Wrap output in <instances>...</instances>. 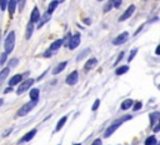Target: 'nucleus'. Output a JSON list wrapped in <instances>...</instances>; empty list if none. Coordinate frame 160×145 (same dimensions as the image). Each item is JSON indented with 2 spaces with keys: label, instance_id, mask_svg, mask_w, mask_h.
<instances>
[{
  "label": "nucleus",
  "instance_id": "nucleus-1",
  "mask_svg": "<svg viewBox=\"0 0 160 145\" xmlns=\"http://www.w3.org/2000/svg\"><path fill=\"white\" fill-rule=\"evenodd\" d=\"M131 118H132L131 115H124V116H121L120 119L115 120L112 124H110V125L106 128V130H105V132H104V138H109L110 135H112L114 131L118 130V128H120L121 124H122L124 121H126V120H131Z\"/></svg>",
  "mask_w": 160,
  "mask_h": 145
},
{
  "label": "nucleus",
  "instance_id": "nucleus-2",
  "mask_svg": "<svg viewBox=\"0 0 160 145\" xmlns=\"http://www.w3.org/2000/svg\"><path fill=\"white\" fill-rule=\"evenodd\" d=\"M15 39H16L15 31L11 30V31L6 35V38H5V40H4V49H5V52H6V54H10V52L14 50V48H15Z\"/></svg>",
  "mask_w": 160,
  "mask_h": 145
},
{
  "label": "nucleus",
  "instance_id": "nucleus-3",
  "mask_svg": "<svg viewBox=\"0 0 160 145\" xmlns=\"http://www.w3.org/2000/svg\"><path fill=\"white\" fill-rule=\"evenodd\" d=\"M35 84V79L32 78H28L25 80H22L19 85H18V89H16V94L18 95H21L24 92H26L29 89H31V86Z\"/></svg>",
  "mask_w": 160,
  "mask_h": 145
},
{
  "label": "nucleus",
  "instance_id": "nucleus-4",
  "mask_svg": "<svg viewBox=\"0 0 160 145\" xmlns=\"http://www.w3.org/2000/svg\"><path fill=\"white\" fill-rule=\"evenodd\" d=\"M36 105H38V101H32V100H30L29 102H25L24 105H21V106L18 109L16 115H18V116H25V115H28V114H29Z\"/></svg>",
  "mask_w": 160,
  "mask_h": 145
},
{
  "label": "nucleus",
  "instance_id": "nucleus-5",
  "mask_svg": "<svg viewBox=\"0 0 160 145\" xmlns=\"http://www.w3.org/2000/svg\"><path fill=\"white\" fill-rule=\"evenodd\" d=\"M80 41H81V34H80V32H75V34L70 35L66 46H68L70 50H74V49H76V48L80 45Z\"/></svg>",
  "mask_w": 160,
  "mask_h": 145
},
{
  "label": "nucleus",
  "instance_id": "nucleus-6",
  "mask_svg": "<svg viewBox=\"0 0 160 145\" xmlns=\"http://www.w3.org/2000/svg\"><path fill=\"white\" fill-rule=\"evenodd\" d=\"M28 74H29V71H25L24 74H15V75H12V76L10 78V80H9L8 85H9V86H11V88L18 86V85L24 80V76H26Z\"/></svg>",
  "mask_w": 160,
  "mask_h": 145
},
{
  "label": "nucleus",
  "instance_id": "nucleus-7",
  "mask_svg": "<svg viewBox=\"0 0 160 145\" xmlns=\"http://www.w3.org/2000/svg\"><path fill=\"white\" fill-rule=\"evenodd\" d=\"M128 39H129V32H128V31H122V32H120V34L112 40V45H115V46L121 45V44L126 42Z\"/></svg>",
  "mask_w": 160,
  "mask_h": 145
},
{
  "label": "nucleus",
  "instance_id": "nucleus-8",
  "mask_svg": "<svg viewBox=\"0 0 160 145\" xmlns=\"http://www.w3.org/2000/svg\"><path fill=\"white\" fill-rule=\"evenodd\" d=\"M78 80H79V71H78V70H74V71H71V72L66 76L65 82H66L68 85L72 86V85H75V84L78 82Z\"/></svg>",
  "mask_w": 160,
  "mask_h": 145
},
{
  "label": "nucleus",
  "instance_id": "nucleus-9",
  "mask_svg": "<svg viewBox=\"0 0 160 145\" xmlns=\"http://www.w3.org/2000/svg\"><path fill=\"white\" fill-rule=\"evenodd\" d=\"M134 11H135V5H129V6L126 8V10L120 15V18H119V22L128 20V19L134 14Z\"/></svg>",
  "mask_w": 160,
  "mask_h": 145
},
{
  "label": "nucleus",
  "instance_id": "nucleus-10",
  "mask_svg": "<svg viewBox=\"0 0 160 145\" xmlns=\"http://www.w3.org/2000/svg\"><path fill=\"white\" fill-rule=\"evenodd\" d=\"M36 132H38V130L36 129H31L30 131H28L20 140H19V144H24V142H29L30 140H32L34 139V136L36 135Z\"/></svg>",
  "mask_w": 160,
  "mask_h": 145
},
{
  "label": "nucleus",
  "instance_id": "nucleus-11",
  "mask_svg": "<svg viewBox=\"0 0 160 145\" xmlns=\"http://www.w3.org/2000/svg\"><path fill=\"white\" fill-rule=\"evenodd\" d=\"M40 10H39V8L38 6H35L34 9H32V11H31V14H30V20H29V22H32L34 25L39 21V19H40Z\"/></svg>",
  "mask_w": 160,
  "mask_h": 145
},
{
  "label": "nucleus",
  "instance_id": "nucleus-12",
  "mask_svg": "<svg viewBox=\"0 0 160 145\" xmlns=\"http://www.w3.org/2000/svg\"><path fill=\"white\" fill-rule=\"evenodd\" d=\"M96 65H98V59H96V58H90V59H88L86 62L84 64V70H85V71H90V70H92Z\"/></svg>",
  "mask_w": 160,
  "mask_h": 145
},
{
  "label": "nucleus",
  "instance_id": "nucleus-13",
  "mask_svg": "<svg viewBox=\"0 0 160 145\" xmlns=\"http://www.w3.org/2000/svg\"><path fill=\"white\" fill-rule=\"evenodd\" d=\"M51 19V14H48V12H44L41 16H40V19H39V21L36 22V28L38 29H40V28H42L49 20Z\"/></svg>",
  "mask_w": 160,
  "mask_h": 145
},
{
  "label": "nucleus",
  "instance_id": "nucleus-14",
  "mask_svg": "<svg viewBox=\"0 0 160 145\" xmlns=\"http://www.w3.org/2000/svg\"><path fill=\"white\" fill-rule=\"evenodd\" d=\"M62 45H64V40H62V39H56L55 41H52V42L50 44V46H49V49H48V50H50V51L52 52V51L59 50Z\"/></svg>",
  "mask_w": 160,
  "mask_h": 145
},
{
  "label": "nucleus",
  "instance_id": "nucleus-15",
  "mask_svg": "<svg viewBox=\"0 0 160 145\" xmlns=\"http://www.w3.org/2000/svg\"><path fill=\"white\" fill-rule=\"evenodd\" d=\"M66 65H68V61H61V62H59V64H58V65H56V66L52 69L51 74H52V75H58V74L62 72V71L65 70Z\"/></svg>",
  "mask_w": 160,
  "mask_h": 145
},
{
  "label": "nucleus",
  "instance_id": "nucleus-16",
  "mask_svg": "<svg viewBox=\"0 0 160 145\" xmlns=\"http://www.w3.org/2000/svg\"><path fill=\"white\" fill-rule=\"evenodd\" d=\"M39 96H40V90L38 88H31L29 89V98L32 101H39Z\"/></svg>",
  "mask_w": 160,
  "mask_h": 145
},
{
  "label": "nucleus",
  "instance_id": "nucleus-17",
  "mask_svg": "<svg viewBox=\"0 0 160 145\" xmlns=\"http://www.w3.org/2000/svg\"><path fill=\"white\" fill-rule=\"evenodd\" d=\"M149 119H150V126L152 128L154 125H156L160 120V112L159 111H154V112H150L149 115Z\"/></svg>",
  "mask_w": 160,
  "mask_h": 145
},
{
  "label": "nucleus",
  "instance_id": "nucleus-18",
  "mask_svg": "<svg viewBox=\"0 0 160 145\" xmlns=\"http://www.w3.org/2000/svg\"><path fill=\"white\" fill-rule=\"evenodd\" d=\"M16 0H9L8 1V5H6V9L9 11V15L12 16L15 14V10H16Z\"/></svg>",
  "mask_w": 160,
  "mask_h": 145
},
{
  "label": "nucleus",
  "instance_id": "nucleus-19",
  "mask_svg": "<svg viewBox=\"0 0 160 145\" xmlns=\"http://www.w3.org/2000/svg\"><path fill=\"white\" fill-rule=\"evenodd\" d=\"M132 104H134V100H132V99H125V100L120 104V109H121L122 111H126V110L131 109Z\"/></svg>",
  "mask_w": 160,
  "mask_h": 145
},
{
  "label": "nucleus",
  "instance_id": "nucleus-20",
  "mask_svg": "<svg viewBox=\"0 0 160 145\" xmlns=\"http://www.w3.org/2000/svg\"><path fill=\"white\" fill-rule=\"evenodd\" d=\"M10 68H8V66H5V68H2L1 70H0V85L5 81V79L9 76V74H10Z\"/></svg>",
  "mask_w": 160,
  "mask_h": 145
},
{
  "label": "nucleus",
  "instance_id": "nucleus-21",
  "mask_svg": "<svg viewBox=\"0 0 160 145\" xmlns=\"http://www.w3.org/2000/svg\"><path fill=\"white\" fill-rule=\"evenodd\" d=\"M34 29H35V25H34L32 22H28V25H26V31H25V39H26V40H29V39L32 36Z\"/></svg>",
  "mask_w": 160,
  "mask_h": 145
},
{
  "label": "nucleus",
  "instance_id": "nucleus-22",
  "mask_svg": "<svg viewBox=\"0 0 160 145\" xmlns=\"http://www.w3.org/2000/svg\"><path fill=\"white\" fill-rule=\"evenodd\" d=\"M66 121H68V116L66 115H64L62 118H60L59 121H58V124H56V126H55V131H60L64 128V125H65Z\"/></svg>",
  "mask_w": 160,
  "mask_h": 145
},
{
  "label": "nucleus",
  "instance_id": "nucleus-23",
  "mask_svg": "<svg viewBox=\"0 0 160 145\" xmlns=\"http://www.w3.org/2000/svg\"><path fill=\"white\" fill-rule=\"evenodd\" d=\"M129 71V66L128 65H120L119 68H116V70H115V74L118 75V76H120V75H124V74H126Z\"/></svg>",
  "mask_w": 160,
  "mask_h": 145
},
{
  "label": "nucleus",
  "instance_id": "nucleus-24",
  "mask_svg": "<svg viewBox=\"0 0 160 145\" xmlns=\"http://www.w3.org/2000/svg\"><path fill=\"white\" fill-rule=\"evenodd\" d=\"M58 5H59V2H58L56 0H52V1H50V4L48 5L46 12H48V14H52V12L55 11V9L58 8Z\"/></svg>",
  "mask_w": 160,
  "mask_h": 145
},
{
  "label": "nucleus",
  "instance_id": "nucleus-25",
  "mask_svg": "<svg viewBox=\"0 0 160 145\" xmlns=\"http://www.w3.org/2000/svg\"><path fill=\"white\" fill-rule=\"evenodd\" d=\"M90 52H91V50H90L89 48L84 49V50H82V51H81V52H80V54L76 56V61H81V60H84V59H85V58H86V56H88Z\"/></svg>",
  "mask_w": 160,
  "mask_h": 145
},
{
  "label": "nucleus",
  "instance_id": "nucleus-26",
  "mask_svg": "<svg viewBox=\"0 0 160 145\" xmlns=\"http://www.w3.org/2000/svg\"><path fill=\"white\" fill-rule=\"evenodd\" d=\"M156 142H158L156 136H155V135H150V136H148V138L145 139L144 145H155Z\"/></svg>",
  "mask_w": 160,
  "mask_h": 145
},
{
  "label": "nucleus",
  "instance_id": "nucleus-27",
  "mask_svg": "<svg viewBox=\"0 0 160 145\" xmlns=\"http://www.w3.org/2000/svg\"><path fill=\"white\" fill-rule=\"evenodd\" d=\"M114 8V0H109L105 5H104V8H102V10H104V12H109L111 9Z\"/></svg>",
  "mask_w": 160,
  "mask_h": 145
},
{
  "label": "nucleus",
  "instance_id": "nucleus-28",
  "mask_svg": "<svg viewBox=\"0 0 160 145\" xmlns=\"http://www.w3.org/2000/svg\"><path fill=\"white\" fill-rule=\"evenodd\" d=\"M136 54H138V49H136V48H134V49L130 51L129 56H128V62H131V61L134 60V58L136 56Z\"/></svg>",
  "mask_w": 160,
  "mask_h": 145
},
{
  "label": "nucleus",
  "instance_id": "nucleus-29",
  "mask_svg": "<svg viewBox=\"0 0 160 145\" xmlns=\"http://www.w3.org/2000/svg\"><path fill=\"white\" fill-rule=\"evenodd\" d=\"M9 65H8V68H10V69H12V68H15V66H18V62H19V59L18 58H12V59H10L9 61Z\"/></svg>",
  "mask_w": 160,
  "mask_h": 145
},
{
  "label": "nucleus",
  "instance_id": "nucleus-30",
  "mask_svg": "<svg viewBox=\"0 0 160 145\" xmlns=\"http://www.w3.org/2000/svg\"><path fill=\"white\" fill-rule=\"evenodd\" d=\"M141 108H142V101H134V104L131 106L132 111H139Z\"/></svg>",
  "mask_w": 160,
  "mask_h": 145
},
{
  "label": "nucleus",
  "instance_id": "nucleus-31",
  "mask_svg": "<svg viewBox=\"0 0 160 145\" xmlns=\"http://www.w3.org/2000/svg\"><path fill=\"white\" fill-rule=\"evenodd\" d=\"M124 55H125V51H120V54L118 55V58H116V60H115V62H114V66H118V65L120 64V61L124 59Z\"/></svg>",
  "mask_w": 160,
  "mask_h": 145
},
{
  "label": "nucleus",
  "instance_id": "nucleus-32",
  "mask_svg": "<svg viewBox=\"0 0 160 145\" xmlns=\"http://www.w3.org/2000/svg\"><path fill=\"white\" fill-rule=\"evenodd\" d=\"M25 4H26V0H16V6H18V9H19L20 11L24 10Z\"/></svg>",
  "mask_w": 160,
  "mask_h": 145
},
{
  "label": "nucleus",
  "instance_id": "nucleus-33",
  "mask_svg": "<svg viewBox=\"0 0 160 145\" xmlns=\"http://www.w3.org/2000/svg\"><path fill=\"white\" fill-rule=\"evenodd\" d=\"M8 55H9V54H6L5 51L0 54V65H4V64L8 61Z\"/></svg>",
  "mask_w": 160,
  "mask_h": 145
},
{
  "label": "nucleus",
  "instance_id": "nucleus-34",
  "mask_svg": "<svg viewBox=\"0 0 160 145\" xmlns=\"http://www.w3.org/2000/svg\"><path fill=\"white\" fill-rule=\"evenodd\" d=\"M99 106H100V99H96V100L94 101L92 106H91V110H92V111H96V110L99 109Z\"/></svg>",
  "mask_w": 160,
  "mask_h": 145
},
{
  "label": "nucleus",
  "instance_id": "nucleus-35",
  "mask_svg": "<svg viewBox=\"0 0 160 145\" xmlns=\"http://www.w3.org/2000/svg\"><path fill=\"white\" fill-rule=\"evenodd\" d=\"M8 1H9V0H0V10H1V11H5V10H6Z\"/></svg>",
  "mask_w": 160,
  "mask_h": 145
},
{
  "label": "nucleus",
  "instance_id": "nucleus-36",
  "mask_svg": "<svg viewBox=\"0 0 160 145\" xmlns=\"http://www.w3.org/2000/svg\"><path fill=\"white\" fill-rule=\"evenodd\" d=\"M122 4V0H114V8L115 9H119Z\"/></svg>",
  "mask_w": 160,
  "mask_h": 145
},
{
  "label": "nucleus",
  "instance_id": "nucleus-37",
  "mask_svg": "<svg viewBox=\"0 0 160 145\" xmlns=\"http://www.w3.org/2000/svg\"><path fill=\"white\" fill-rule=\"evenodd\" d=\"M91 145H102V140H101L100 138H98V139H95V140L91 142Z\"/></svg>",
  "mask_w": 160,
  "mask_h": 145
},
{
  "label": "nucleus",
  "instance_id": "nucleus-38",
  "mask_svg": "<svg viewBox=\"0 0 160 145\" xmlns=\"http://www.w3.org/2000/svg\"><path fill=\"white\" fill-rule=\"evenodd\" d=\"M159 130H160V122H158L156 125H154V126H152V132H155V134H156Z\"/></svg>",
  "mask_w": 160,
  "mask_h": 145
},
{
  "label": "nucleus",
  "instance_id": "nucleus-39",
  "mask_svg": "<svg viewBox=\"0 0 160 145\" xmlns=\"http://www.w3.org/2000/svg\"><path fill=\"white\" fill-rule=\"evenodd\" d=\"M51 55H52V52H51L50 50H46V51L42 54V56H44V58H49V56H51Z\"/></svg>",
  "mask_w": 160,
  "mask_h": 145
},
{
  "label": "nucleus",
  "instance_id": "nucleus-40",
  "mask_svg": "<svg viewBox=\"0 0 160 145\" xmlns=\"http://www.w3.org/2000/svg\"><path fill=\"white\" fill-rule=\"evenodd\" d=\"M12 89H14V88H11V86H8L6 89H4V94H9V92H12Z\"/></svg>",
  "mask_w": 160,
  "mask_h": 145
},
{
  "label": "nucleus",
  "instance_id": "nucleus-41",
  "mask_svg": "<svg viewBox=\"0 0 160 145\" xmlns=\"http://www.w3.org/2000/svg\"><path fill=\"white\" fill-rule=\"evenodd\" d=\"M84 22H85V25H90V24H91V20H90L89 18H85V19H84Z\"/></svg>",
  "mask_w": 160,
  "mask_h": 145
},
{
  "label": "nucleus",
  "instance_id": "nucleus-42",
  "mask_svg": "<svg viewBox=\"0 0 160 145\" xmlns=\"http://www.w3.org/2000/svg\"><path fill=\"white\" fill-rule=\"evenodd\" d=\"M155 55H160V45L156 46V49H155Z\"/></svg>",
  "mask_w": 160,
  "mask_h": 145
},
{
  "label": "nucleus",
  "instance_id": "nucleus-43",
  "mask_svg": "<svg viewBox=\"0 0 160 145\" xmlns=\"http://www.w3.org/2000/svg\"><path fill=\"white\" fill-rule=\"evenodd\" d=\"M11 131H12V128H10V129H8V130L5 131V134H4V136H8V135H9V134H10Z\"/></svg>",
  "mask_w": 160,
  "mask_h": 145
},
{
  "label": "nucleus",
  "instance_id": "nucleus-44",
  "mask_svg": "<svg viewBox=\"0 0 160 145\" xmlns=\"http://www.w3.org/2000/svg\"><path fill=\"white\" fill-rule=\"evenodd\" d=\"M141 29H142V26H140V28H139V29H138V30H136V31L134 32V35H138V34H139V32L141 31Z\"/></svg>",
  "mask_w": 160,
  "mask_h": 145
},
{
  "label": "nucleus",
  "instance_id": "nucleus-45",
  "mask_svg": "<svg viewBox=\"0 0 160 145\" xmlns=\"http://www.w3.org/2000/svg\"><path fill=\"white\" fill-rule=\"evenodd\" d=\"M2 104H4V99H2V98H0V106H1Z\"/></svg>",
  "mask_w": 160,
  "mask_h": 145
},
{
  "label": "nucleus",
  "instance_id": "nucleus-46",
  "mask_svg": "<svg viewBox=\"0 0 160 145\" xmlns=\"http://www.w3.org/2000/svg\"><path fill=\"white\" fill-rule=\"evenodd\" d=\"M1 38H2V34H1V28H0V42H1Z\"/></svg>",
  "mask_w": 160,
  "mask_h": 145
},
{
  "label": "nucleus",
  "instance_id": "nucleus-47",
  "mask_svg": "<svg viewBox=\"0 0 160 145\" xmlns=\"http://www.w3.org/2000/svg\"><path fill=\"white\" fill-rule=\"evenodd\" d=\"M56 1H58V2H59V4H61V2H64V1H65V0H56Z\"/></svg>",
  "mask_w": 160,
  "mask_h": 145
},
{
  "label": "nucleus",
  "instance_id": "nucleus-48",
  "mask_svg": "<svg viewBox=\"0 0 160 145\" xmlns=\"http://www.w3.org/2000/svg\"><path fill=\"white\" fill-rule=\"evenodd\" d=\"M72 145H81V142H75V144H72Z\"/></svg>",
  "mask_w": 160,
  "mask_h": 145
},
{
  "label": "nucleus",
  "instance_id": "nucleus-49",
  "mask_svg": "<svg viewBox=\"0 0 160 145\" xmlns=\"http://www.w3.org/2000/svg\"><path fill=\"white\" fill-rule=\"evenodd\" d=\"M155 145H160V144H159V142H156V144H155Z\"/></svg>",
  "mask_w": 160,
  "mask_h": 145
},
{
  "label": "nucleus",
  "instance_id": "nucleus-50",
  "mask_svg": "<svg viewBox=\"0 0 160 145\" xmlns=\"http://www.w3.org/2000/svg\"><path fill=\"white\" fill-rule=\"evenodd\" d=\"M98 1H104V0H98Z\"/></svg>",
  "mask_w": 160,
  "mask_h": 145
},
{
  "label": "nucleus",
  "instance_id": "nucleus-51",
  "mask_svg": "<svg viewBox=\"0 0 160 145\" xmlns=\"http://www.w3.org/2000/svg\"><path fill=\"white\" fill-rule=\"evenodd\" d=\"M144 1H148V0H144Z\"/></svg>",
  "mask_w": 160,
  "mask_h": 145
},
{
  "label": "nucleus",
  "instance_id": "nucleus-52",
  "mask_svg": "<svg viewBox=\"0 0 160 145\" xmlns=\"http://www.w3.org/2000/svg\"><path fill=\"white\" fill-rule=\"evenodd\" d=\"M59 145H60V144H59Z\"/></svg>",
  "mask_w": 160,
  "mask_h": 145
}]
</instances>
